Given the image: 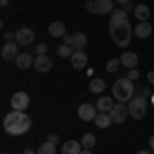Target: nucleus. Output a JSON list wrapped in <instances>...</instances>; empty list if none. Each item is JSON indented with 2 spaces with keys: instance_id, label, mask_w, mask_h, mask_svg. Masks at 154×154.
<instances>
[{
  "instance_id": "1",
  "label": "nucleus",
  "mask_w": 154,
  "mask_h": 154,
  "mask_svg": "<svg viewBox=\"0 0 154 154\" xmlns=\"http://www.w3.org/2000/svg\"><path fill=\"white\" fill-rule=\"evenodd\" d=\"M2 128L8 136H23L31 128V117L25 111H11L2 121Z\"/></svg>"
},
{
  "instance_id": "2",
  "label": "nucleus",
  "mask_w": 154,
  "mask_h": 154,
  "mask_svg": "<svg viewBox=\"0 0 154 154\" xmlns=\"http://www.w3.org/2000/svg\"><path fill=\"white\" fill-rule=\"evenodd\" d=\"M111 93H113V99H117V103H130L131 99L136 97V84L128 76L125 78H119V80L113 82Z\"/></svg>"
},
{
  "instance_id": "3",
  "label": "nucleus",
  "mask_w": 154,
  "mask_h": 154,
  "mask_svg": "<svg viewBox=\"0 0 154 154\" xmlns=\"http://www.w3.org/2000/svg\"><path fill=\"white\" fill-rule=\"evenodd\" d=\"M109 33H111V41L117 45V48H125V45H130L131 41V35H134V27L128 23H121L117 27H111L109 29Z\"/></svg>"
},
{
  "instance_id": "4",
  "label": "nucleus",
  "mask_w": 154,
  "mask_h": 154,
  "mask_svg": "<svg viewBox=\"0 0 154 154\" xmlns=\"http://www.w3.org/2000/svg\"><path fill=\"white\" fill-rule=\"evenodd\" d=\"M113 0H86V11L93 14H111L113 8Z\"/></svg>"
},
{
  "instance_id": "5",
  "label": "nucleus",
  "mask_w": 154,
  "mask_h": 154,
  "mask_svg": "<svg viewBox=\"0 0 154 154\" xmlns=\"http://www.w3.org/2000/svg\"><path fill=\"white\" fill-rule=\"evenodd\" d=\"M128 111H130V117L142 119L144 115H146V111H148V103H146V99H144L142 95L134 97L130 103H128Z\"/></svg>"
},
{
  "instance_id": "6",
  "label": "nucleus",
  "mask_w": 154,
  "mask_h": 154,
  "mask_svg": "<svg viewBox=\"0 0 154 154\" xmlns=\"http://www.w3.org/2000/svg\"><path fill=\"white\" fill-rule=\"evenodd\" d=\"M14 41H17L21 48H27V45H31V43L35 41V31L29 29V27H19V29L14 31Z\"/></svg>"
},
{
  "instance_id": "7",
  "label": "nucleus",
  "mask_w": 154,
  "mask_h": 154,
  "mask_svg": "<svg viewBox=\"0 0 154 154\" xmlns=\"http://www.w3.org/2000/svg\"><path fill=\"white\" fill-rule=\"evenodd\" d=\"M19 48H21V45H19L17 41H8V43H4V45H2V49H0L2 60H4V62H14V60L19 58V54H21V51H19Z\"/></svg>"
},
{
  "instance_id": "8",
  "label": "nucleus",
  "mask_w": 154,
  "mask_h": 154,
  "mask_svg": "<svg viewBox=\"0 0 154 154\" xmlns=\"http://www.w3.org/2000/svg\"><path fill=\"white\" fill-rule=\"evenodd\" d=\"M11 107H12V111H25V109L29 107V95L23 93V91L14 93V95L11 97Z\"/></svg>"
},
{
  "instance_id": "9",
  "label": "nucleus",
  "mask_w": 154,
  "mask_h": 154,
  "mask_svg": "<svg viewBox=\"0 0 154 154\" xmlns=\"http://www.w3.org/2000/svg\"><path fill=\"white\" fill-rule=\"evenodd\" d=\"M109 115H111V119H113V123H123L125 117L130 115L128 105H125V103H117V105H113V109L109 111Z\"/></svg>"
},
{
  "instance_id": "10",
  "label": "nucleus",
  "mask_w": 154,
  "mask_h": 154,
  "mask_svg": "<svg viewBox=\"0 0 154 154\" xmlns=\"http://www.w3.org/2000/svg\"><path fill=\"white\" fill-rule=\"evenodd\" d=\"M70 62H72V68H74V70H84L86 64H88V56L84 54L82 49H76V51L72 54Z\"/></svg>"
},
{
  "instance_id": "11",
  "label": "nucleus",
  "mask_w": 154,
  "mask_h": 154,
  "mask_svg": "<svg viewBox=\"0 0 154 154\" xmlns=\"http://www.w3.org/2000/svg\"><path fill=\"white\" fill-rule=\"evenodd\" d=\"M97 107L91 105V103H82V105L78 107V117L82 119V121H95V117L99 113H95Z\"/></svg>"
},
{
  "instance_id": "12",
  "label": "nucleus",
  "mask_w": 154,
  "mask_h": 154,
  "mask_svg": "<svg viewBox=\"0 0 154 154\" xmlns=\"http://www.w3.org/2000/svg\"><path fill=\"white\" fill-rule=\"evenodd\" d=\"M33 62H35V58H33L29 51H21L19 58L14 60V66H17L19 70H29V68L33 66Z\"/></svg>"
},
{
  "instance_id": "13",
  "label": "nucleus",
  "mask_w": 154,
  "mask_h": 154,
  "mask_svg": "<svg viewBox=\"0 0 154 154\" xmlns=\"http://www.w3.org/2000/svg\"><path fill=\"white\" fill-rule=\"evenodd\" d=\"M51 66H54L51 58H48V56H35L33 68H35L37 72H49V70H51Z\"/></svg>"
},
{
  "instance_id": "14",
  "label": "nucleus",
  "mask_w": 154,
  "mask_h": 154,
  "mask_svg": "<svg viewBox=\"0 0 154 154\" xmlns=\"http://www.w3.org/2000/svg\"><path fill=\"white\" fill-rule=\"evenodd\" d=\"M119 60H121V66H125L128 70L136 68V66H138V62H140V60H138V54H136V51H123Z\"/></svg>"
},
{
  "instance_id": "15",
  "label": "nucleus",
  "mask_w": 154,
  "mask_h": 154,
  "mask_svg": "<svg viewBox=\"0 0 154 154\" xmlns=\"http://www.w3.org/2000/svg\"><path fill=\"white\" fill-rule=\"evenodd\" d=\"M134 35L138 37V39H148V37H152V25L148 23H138L136 25V29H134Z\"/></svg>"
},
{
  "instance_id": "16",
  "label": "nucleus",
  "mask_w": 154,
  "mask_h": 154,
  "mask_svg": "<svg viewBox=\"0 0 154 154\" xmlns=\"http://www.w3.org/2000/svg\"><path fill=\"white\" fill-rule=\"evenodd\" d=\"M121 23H128V12L123 11V8H115V11L111 12V21H109V29L111 27H117Z\"/></svg>"
},
{
  "instance_id": "17",
  "label": "nucleus",
  "mask_w": 154,
  "mask_h": 154,
  "mask_svg": "<svg viewBox=\"0 0 154 154\" xmlns=\"http://www.w3.org/2000/svg\"><path fill=\"white\" fill-rule=\"evenodd\" d=\"M82 152V144L76 140H68L62 144V154H80Z\"/></svg>"
},
{
  "instance_id": "18",
  "label": "nucleus",
  "mask_w": 154,
  "mask_h": 154,
  "mask_svg": "<svg viewBox=\"0 0 154 154\" xmlns=\"http://www.w3.org/2000/svg\"><path fill=\"white\" fill-rule=\"evenodd\" d=\"M134 14H136L138 23H146V21H148V17H150V6H148V4H136Z\"/></svg>"
},
{
  "instance_id": "19",
  "label": "nucleus",
  "mask_w": 154,
  "mask_h": 154,
  "mask_svg": "<svg viewBox=\"0 0 154 154\" xmlns=\"http://www.w3.org/2000/svg\"><path fill=\"white\" fill-rule=\"evenodd\" d=\"M95 107H97L99 113H109L113 109V101H111V97H99Z\"/></svg>"
},
{
  "instance_id": "20",
  "label": "nucleus",
  "mask_w": 154,
  "mask_h": 154,
  "mask_svg": "<svg viewBox=\"0 0 154 154\" xmlns=\"http://www.w3.org/2000/svg\"><path fill=\"white\" fill-rule=\"evenodd\" d=\"M105 86H107V84H105L103 78H93V80L88 82V91H91L93 95H101V93L105 91Z\"/></svg>"
},
{
  "instance_id": "21",
  "label": "nucleus",
  "mask_w": 154,
  "mask_h": 154,
  "mask_svg": "<svg viewBox=\"0 0 154 154\" xmlns=\"http://www.w3.org/2000/svg\"><path fill=\"white\" fill-rule=\"evenodd\" d=\"M48 31H49V35H51V37H64V35H66V25L56 21V23H51L48 27Z\"/></svg>"
},
{
  "instance_id": "22",
  "label": "nucleus",
  "mask_w": 154,
  "mask_h": 154,
  "mask_svg": "<svg viewBox=\"0 0 154 154\" xmlns=\"http://www.w3.org/2000/svg\"><path fill=\"white\" fill-rule=\"evenodd\" d=\"M95 123H97V128L107 130V128L113 123V119H111V115H109V113H99V115L95 117Z\"/></svg>"
},
{
  "instance_id": "23",
  "label": "nucleus",
  "mask_w": 154,
  "mask_h": 154,
  "mask_svg": "<svg viewBox=\"0 0 154 154\" xmlns=\"http://www.w3.org/2000/svg\"><path fill=\"white\" fill-rule=\"evenodd\" d=\"M86 41H88L86 33H84V31H76V33H74V43H72V48L74 49H84Z\"/></svg>"
},
{
  "instance_id": "24",
  "label": "nucleus",
  "mask_w": 154,
  "mask_h": 154,
  "mask_svg": "<svg viewBox=\"0 0 154 154\" xmlns=\"http://www.w3.org/2000/svg\"><path fill=\"white\" fill-rule=\"evenodd\" d=\"M80 144H82V148H88V150H93V148H95V144H97L95 134H84L82 140H80Z\"/></svg>"
},
{
  "instance_id": "25",
  "label": "nucleus",
  "mask_w": 154,
  "mask_h": 154,
  "mask_svg": "<svg viewBox=\"0 0 154 154\" xmlns=\"http://www.w3.org/2000/svg\"><path fill=\"white\" fill-rule=\"evenodd\" d=\"M37 154H56V146H54L51 142H48V140H45L43 144H39V148H37Z\"/></svg>"
},
{
  "instance_id": "26",
  "label": "nucleus",
  "mask_w": 154,
  "mask_h": 154,
  "mask_svg": "<svg viewBox=\"0 0 154 154\" xmlns=\"http://www.w3.org/2000/svg\"><path fill=\"white\" fill-rule=\"evenodd\" d=\"M74 51H76V49L72 48V45H60L58 48V56L60 58H72Z\"/></svg>"
},
{
  "instance_id": "27",
  "label": "nucleus",
  "mask_w": 154,
  "mask_h": 154,
  "mask_svg": "<svg viewBox=\"0 0 154 154\" xmlns=\"http://www.w3.org/2000/svg\"><path fill=\"white\" fill-rule=\"evenodd\" d=\"M119 66H121V60H119V58H111L109 62H107L105 68H107V72H117Z\"/></svg>"
},
{
  "instance_id": "28",
  "label": "nucleus",
  "mask_w": 154,
  "mask_h": 154,
  "mask_svg": "<svg viewBox=\"0 0 154 154\" xmlns=\"http://www.w3.org/2000/svg\"><path fill=\"white\" fill-rule=\"evenodd\" d=\"M35 54H37V56H48V45H45V43L35 45Z\"/></svg>"
},
{
  "instance_id": "29",
  "label": "nucleus",
  "mask_w": 154,
  "mask_h": 154,
  "mask_svg": "<svg viewBox=\"0 0 154 154\" xmlns=\"http://www.w3.org/2000/svg\"><path fill=\"white\" fill-rule=\"evenodd\" d=\"M138 76H140V74H138V68H131V70H128V78H130V80H136Z\"/></svg>"
},
{
  "instance_id": "30",
  "label": "nucleus",
  "mask_w": 154,
  "mask_h": 154,
  "mask_svg": "<svg viewBox=\"0 0 154 154\" xmlns=\"http://www.w3.org/2000/svg\"><path fill=\"white\" fill-rule=\"evenodd\" d=\"M62 39H64V45H72L74 43V35H68V33L62 37Z\"/></svg>"
},
{
  "instance_id": "31",
  "label": "nucleus",
  "mask_w": 154,
  "mask_h": 154,
  "mask_svg": "<svg viewBox=\"0 0 154 154\" xmlns=\"http://www.w3.org/2000/svg\"><path fill=\"white\" fill-rule=\"evenodd\" d=\"M8 41H14V33H11V31H4V43H8Z\"/></svg>"
},
{
  "instance_id": "32",
  "label": "nucleus",
  "mask_w": 154,
  "mask_h": 154,
  "mask_svg": "<svg viewBox=\"0 0 154 154\" xmlns=\"http://www.w3.org/2000/svg\"><path fill=\"white\" fill-rule=\"evenodd\" d=\"M48 142H51L54 146H56V144H60V138L56 136V134H49V136H48Z\"/></svg>"
},
{
  "instance_id": "33",
  "label": "nucleus",
  "mask_w": 154,
  "mask_h": 154,
  "mask_svg": "<svg viewBox=\"0 0 154 154\" xmlns=\"http://www.w3.org/2000/svg\"><path fill=\"white\" fill-rule=\"evenodd\" d=\"M148 82H150V84L154 86V70H150V72H148Z\"/></svg>"
},
{
  "instance_id": "34",
  "label": "nucleus",
  "mask_w": 154,
  "mask_h": 154,
  "mask_svg": "<svg viewBox=\"0 0 154 154\" xmlns=\"http://www.w3.org/2000/svg\"><path fill=\"white\" fill-rule=\"evenodd\" d=\"M134 8H136V4H131V2H128V4H125V8H123V11H125V12H130V11H134Z\"/></svg>"
},
{
  "instance_id": "35",
  "label": "nucleus",
  "mask_w": 154,
  "mask_h": 154,
  "mask_svg": "<svg viewBox=\"0 0 154 154\" xmlns=\"http://www.w3.org/2000/svg\"><path fill=\"white\" fill-rule=\"evenodd\" d=\"M148 146H150V150H152V152H154V134H152V136H150V140H148Z\"/></svg>"
},
{
  "instance_id": "36",
  "label": "nucleus",
  "mask_w": 154,
  "mask_h": 154,
  "mask_svg": "<svg viewBox=\"0 0 154 154\" xmlns=\"http://www.w3.org/2000/svg\"><path fill=\"white\" fill-rule=\"evenodd\" d=\"M113 2H117V4H123V6H125V4H128L130 0H113Z\"/></svg>"
},
{
  "instance_id": "37",
  "label": "nucleus",
  "mask_w": 154,
  "mask_h": 154,
  "mask_svg": "<svg viewBox=\"0 0 154 154\" xmlns=\"http://www.w3.org/2000/svg\"><path fill=\"white\" fill-rule=\"evenodd\" d=\"M25 154H37V150H31V148H27V150H25Z\"/></svg>"
},
{
  "instance_id": "38",
  "label": "nucleus",
  "mask_w": 154,
  "mask_h": 154,
  "mask_svg": "<svg viewBox=\"0 0 154 154\" xmlns=\"http://www.w3.org/2000/svg\"><path fill=\"white\" fill-rule=\"evenodd\" d=\"M80 154H93V152H91L88 148H82V152H80Z\"/></svg>"
},
{
  "instance_id": "39",
  "label": "nucleus",
  "mask_w": 154,
  "mask_h": 154,
  "mask_svg": "<svg viewBox=\"0 0 154 154\" xmlns=\"http://www.w3.org/2000/svg\"><path fill=\"white\" fill-rule=\"evenodd\" d=\"M138 154H152V150H140Z\"/></svg>"
},
{
  "instance_id": "40",
  "label": "nucleus",
  "mask_w": 154,
  "mask_h": 154,
  "mask_svg": "<svg viewBox=\"0 0 154 154\" xmlns=\"http://www.w3.org/2000/svg\"><path fill=\"white\" fill-rule=\"evenodd\" d=\"M8 2H11V0H0V4H2V6H6Z\"/></svg>"
},
{
  "instance_id": "41",
  "label": "nucleus",
  "mask_w": 154,
  "mask_h": 154,
  "mask_svg": "<svg viewBox=\"0 0 154 154\" xmlns=\"http://www.w3.org/2000/svg\"><path fill=\"white\" fill-rule=\"evenodd\" d=\"M152 105H154V93H152Z\"/></svg>"
}]
</instances>
